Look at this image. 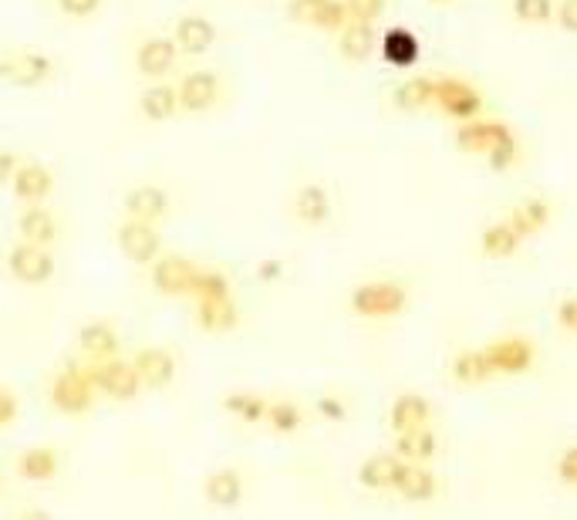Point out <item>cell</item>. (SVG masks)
Returning <instances> with one entry per match:
<instances>
[{"mask_svg":"<svg viewBox=\"0 0 577 520\" xmlns=\"http://www.w3.org/2000/svg\"><path fill=\"white\" fill-rule=\"evenodd\" d=\"M58 78V62L37 47H8L0 51V82L11 88H44Z\"/></svg>","mask_w":577,"mask_h":520,"instance_id":"1","label":"cell"},{"mask_svg":"<svg viewBox=\"0 0 577 520\" xmlns=\"http://www.w3.org/2000/svg\"><path fill=\"white\" fill-rule=\"evenodd\" d=\"M176 95H179L183 116H206L224 106L227 85H224V75L214 68H193L176 78Z\"/></svg>","mask_w":577,"mask_h":520,"instance_id":"2","label":"cell"},{"mask_svg":"<svg viewBox=\"0 0 577 520\" xmlns=\"http://www.w3.org/2000/svg\"><path fill=\"white\" fill-rule=\"evenodd\" d=\"M47 396H51V405H55L58 412H65V415H85L95 405V399H98V392L91 386L88 361H81V366H78V361L65 366L55 376V382H51Z\"/></svg>","mask_w":577,"mask_h":520,"instance_id":"3","label":"cell"},{"mask_svg":"<svg viewBox=\"0 0 577 520\" xmlns=\"http://www.w3.org/2000/svg\"><path fill=\"white\" fill-rule=\"evenodd\" d=\"M409 304V291L399 281H364L351 291V311L358 318H395Z\"/></svg>","mask_w":577,"mask_h":520,"instance_id":"4","label":"cell"},{"mask_svg":"<svg viewBox=\"0 0 577 520\" xmlns=\"http://www.w3.org/2000/svg\"><path fill=\"white\" fill-rule=\"evenodd\" d=\"M91 386L98 396L112 402H132L142 392V382L132 369V361L126 358H109V361H88Z\"/></svg>","mask_w":577,"mask_h":520,"instance_id":"5","label":"cell"},{"mask_svg":"<svg viewBox=\"0 0 577 520\" xmlns=\"http://www.w3.org/2000/svg\"><path fill=\"white\" fill-rule=\"evenodd\" d=\"M8 274H11L18 284H28V288L47 284L51 278H55V250L18 240V243L8 250Z\"/></svg>","mask_w":577,"mask_h":520,"instance_id":"6","label":"cell"},{"mask_svg":"<svg viewBox=\"0 0 577 520\" xmlns=\"http://www.w3.org/2000/svg\"><path fill=\"white\" fill-rule=\"evenodd\" d=\"M199 264L183 253H160L152 260V268H149V281L152 288L160 291L163 297H189L193 291V278H196Z\"/></svg>","mask_w":577,"mask_h":520,"instance_id":"7","label":"cell"},{"mask_svg":"<svg viewBox=\"0 0 577 520\" xmlns=\"http://www.w3.org/2000/svg\"><path fill=\"white\" fill-rule=\"evenodd\" d=\"M179 47L173 44L170 34H145L135 44V72L145 82H166L170 72H176L179 65Z\"/></svg>","mask_w":577,"mask_h":520,"instance_id":"8","label":"cell"},{"mask_svg":"<svg viewBox=\"0 0 577 520\" xmlns=\"http://www.w3.org/2000/svg\"><path fill=\"white\" fill-rule=\"evenodd\" d=\"M433 106L449 119H480L483 112V91L462 78H436V101Z\"/></svg>","mask_w":577,"mask_h":520,"instance_id":"9","label":"cell"},{"mask_svg":"<svg viewBox=\"0 0 577 520\" xmlns=\"http://www.w3.org/2000/svg\"><path fill=\"white\" fill-rule=\"evenodd\" d=\"M487 355V366L493 376H523L537 358V348L531 338L523 335H507V338H497L483 348Z\"/></svg>","mask_w":577,"mask_h":520,"instance_id":"10","label":"cell"},{"mask_svg":"<svg viewBox=\"0 0 577 520\" xmlns=\"http://www.w3.org/2000/svg\"><path fill=\"white\" fill-rule=\"evenodd\" d=\"M116 243H119L122 257L132 260V264H139V268H152V260L163 253L160 227L139 224V220H122L119 230H116Z\"/></svg>","mask_w":577,"mask_h":520,"instance_id":"11","label":"cell"},{"mask_svg":"<svg viewBox=\"0 0 577 520\" xmlns=\"http://www.w3.org/2000/svg\"><path fill=\"white\" fill-rule=\"evenodd\" d=\"M122 206H126V220L160 227L173 214V196L155 183H139L126 193Z\"/></svg>","mask_w":577,"mask_h":520,"instance_id":"12","label":"cell"},{"mask_svg":"<svg viewBox=\"0 0 577 520\" xmlns=\"http://www.w3.org/2000/svg\"><path fill=\"white\" fill-rule=\"evenodd\" d=\"M287 14H291L294 24L318 28V31H331V34H338V31L351 21L345 0H291Z\"/></svg>","mask_w":577,"mask_h":520,"instance_id":"13","label":"cell"},{"mask_svg":"<svg viewBox=\"0 0 577 520\" xmlns=\"http://www.w3.org/2000/svg\"><path fill=\"white\" fill-rule=\"evenodd\" d=\"M170 37L179 47L183 58H203L217 44V24L203 14H183V18H176Z\"/></svg>","mask_w":577,"mask_h":520,"instance_id":"14","label":"cell"},{"mask_svg":"<svg viewBox=\"0 0 577 520\" xmlns=\"http://www.w3.org/2000/svg\"><path fill=\"white\" fill-rule=\"evenodd\" d=\"M132 369H135L142 389H166V386H173V379H176V358H173L170 348L149 345V348H139V351H135Z\"/></svg>","mask_w":577,"mask_h":520,"instance_id":"15","label":"cell"},{"mask_svg":"<svg viewBox=\"0 0 577 520\" xmlns=\"http://www.w3.org/2000/svg\"><path fill=\"white\" fill-rule=\"evenodd\" d=\"M11 193L18 203L31 206V203H44L51 193H55V170L37 163V160H21L14 180H11Z\"/></svg>","mask_w":577,"mask_h":520,"instance_id":"16","label":"cell"},{"mask_svg":"<svg viewBox=\"0 0 577 520\" xmlns=\"http://www.w3.org/2000/svg\"><path fill=\"white\" fill-rule=\"evenodd\" d=\"M139 112L145 122L152 126H163V122H173L179 112V95H176V82H149L142 91H139Z\"/></svg>","mask_w":577,"mask_h":520,"instance_id":"17","label":"cell"},{"mask_svg":"<svg viewBox=\"0 0 577 520\" xmlns=\"http://www.w3.org/2000/svg\"><path fill=\"white\" fill-rule=\"evenodd\" d=\"M58 234H62V224H58V217L51 214L44 203H31V206H24V210L18 214V237L24 243L55 247Z\"/></svg>","mask_w":577,"mask_h":520,"instance_id":"18","label":"cell"},{"mask_svg":"<svg viewBox=\"0 0 577 520\" xmlns=\"http://www.w3.org/2000/svg\"><path fill=\"white\" fill-rule=\"evenodd\" d=\"M291 210H294V220L304 227H325L331 220V196L322 183H304L294 193Z\"/></svg>","mask_w":577,"mask_h":520,"instance_id":"19","label":"cell"},{"mask_svg":"<svg viewBox=\"0 0 577 520\" xmlns=\"http://www.w3.org/2000/svg\"><path fill=\"white\" fill-rule=\"evenodd\" d=\"M78 348H81L85 361H109V358H119V348H122L119 328H116L112 322H88V325L78 332Z\"/></svg>","mask_w":577,"mask_h":520,"instance_id":"20","label":"cell"},{"mask_svg":"<svg viewBox=\"0 0 577 520\" xmlns=\"http://www.w3.org/2000/svg\"><path fill=\"white\" fill-rule=\"evenodd\" d=\"M243 474L233 470V466H220V470H214L206 480H203V497L209 507L217 510H233L240 500H243Z\"/></svg>","mask_w":577,"mask_h":520,"instance_id":"21","label":"cell"},{"mask_svg":"<svg viewBox=\"0 0 577 520\" xmlns=\"http://www.w3.org/2000/svg\"><path fill=\"white\" fill-rule=\"evenodd\" d=\"M507 132H510L507 122H497V119H469L466 126L456 129V145H459V152H469V155H487Z\"/></svg>","mask_w":577,"mask_h":520,"instance_id":"22","label":"cell"},{"mask_svg":"<svg viewBox=\"0 0 577 520\" xmlns=\"http://www.w3.org/2000/svg\"><path fill=\"white\" fill-rule=\"evenodd\" d=\"M196 325L206 335H227L240 325V304L237 297H217V301H196Z\"/></svg>","mask_w":577,"mask_h":520,"instance_id":"23","label":"cell"},{"mask_svg":"<svg viewBox=\"0 0 577 520\" xmlns=\"http://www.w3.org/2000/svg\"><path fill=\"white\" fill-rule=\"evenodd\" d=\"M392 490H395L402 500H409V503H426V500L436 497L439 480H436V474L429 470L426 463H402L399 480H395Z\"/></svg>","mask_w":577,"mask_h":520,"instance_id":"24","label":"cell"},{"mask_svg":"<svg viewBox=\"0 0 577 520\" xmlns=\"http://www.w3.org/2000/svg\"><path fill=\"white\" fill-rule=\"evenodd\" d=\"M392 430H395V436L399 433H412V430H423V426H429V420H433V405H429V399L426 396H415V392H405V396H399L395 402H392Z\"/></svg>","mask_w":577,"mask_h":520,"instance_id":"25","label":"cell"},{"mask_svg":"<svg viewBox=\"0 0 577 520\" xmlns=\"http://www.w3.org/2000/svg\"><path fill=\"white\" fill-rule=\"evenodd\" d=\"M402 463L405 459H399L395 453H375V456H369V459L358 466V484L364 490H379V494L382 490H392L395 480H399Z\"/></svg>","mask_w":577,"mask_h":520,"instance_id":"26","label":"cell"},{"mask_svg":"<svg viewBox=\"0 0 577 520\" xmlns=\"http://www.w3.org/2000/svg\"><path fill=\"white\" fill-rule=\"evenodd\" d=\"M58 470H62V456L51 446H34V449L21 453V459H18V474L28 484H47V480L58 477Z\"/></svg>","mask_w":577,"mask_h":520,"instance_id":"27","label":"cell"},{"mask_svg":"<svg viewBox=\"0 0 577 520\" xmlns=\"http://www.w3.org/2000/svg\"><path fill=\"white\" fill-rule=\"evenodd\" d=\"M418 37L409 31V28H389L382 34V58L392 65V68H412L418 62Z\"/></svg>","mask_w":577,"mask_h":520,"instance_id":"28","label":"cell"},{"mask_svg":"<svg viewBox=\"0 0 577 520\" xmlns=\"http://www.w3.org/2000/svg\"><path fill=\"white\" fill-rule=\"evenodd\" d=\"M372 47H375V31L372 24H364V21H348L341 31H338V55L345 62H364L372 55Z\"/></svg>","mask_w":577,"mask_h":520,"instance_id":"29","label":"cell"},{"mask_svg":"<svg viewBox=\"0 0 577 520\" xmlns=\"http://www.w3.org/2000/svg\"><path fill=\"white\" fill-rule=\"evenodd\" d=\"M392 101H395V109H402V112H423V109H429L433 101H436V78H426V75L405 78L395 88Z\"/></svg>","mask_w":577,"mask_h":520,"instance_id":"30","label":"cell"},{"mask_svg":"<svg viewBox=\"0 0 577 520\" xmlns=\"http://www.w3.org/2000/svg\"><path fill=\"white\" fill-rule=\"evenodd\" d=\"M547 220H551V203L544 199V196H531V199H523L516 210L510 214V227L516 230V237L523 240V237H534V234H541L544 227H547Z\"/></svg>","mask_w":577,"mask_h":520,"instance_id":"31","label":"cell"},{"mask_svg":"<svg viewBox=\"0 0 577 520\" xmlns=\"http://www.w3.org/2000/svg\"><path fill=\"white\" fill-rule=\"evenodd\" d=\"M436 449H439L436 433L429 426H423V430H412V433H399L392 453L405 463H429L436 456Z\"/></svg>","mask_w":577,"mask_h":520,"instance_id":"32","label":"cell"},{"mask_svg":"<svg viewBox=\"0 0 577 520\" xmlns=\"http://www.w3.org/2000/svg\"><path fill=\"white\" fill-rule=\"evenodd\" d=\"M453 379H456L459 386H480V382L493 379L483 348H466V351H459V355L453 358Z\"/></svg>","mask_w":577,"mask_h":520,"instance_id":"33","label":"cell"},{"mask_svg":"<svg viewBox=\"0 0 577 520\" xmlns=\"http://www.w3.org/2000/svg\"><path fill=\"white\" fill-rule=\"evenodd\" d=\"M224 409L233 415V420H240V423H264L268 399L260 396V392H243V389H237V392H230V396L224 399Z\"/></svg>","mask_w":577,"mask_h":520,"instance_id":"34","label":"cell"},{"mask_svg":"<svg viewBox=\"0 0 577 520\" xmlns=\"http://www.w3.org/2000/svg\"><path fill=\"white\" fill-rule=\"evenodd\" d=\"M230 294H233V284L224 271H217V268H199L196 271L193 291H189L193 301H217V297H230Z\"/></svg>","mask_w":577,"mask_h":520,"instance_id":"35","label":"cell"},{"mask_svg":"<svg viewBox=\"0 0 577 520\" xmlns=\"http://www.w3.org/2000/svg\"><path fill=\"white\" fill-rule=\"evenodd\" d=\"M264 423H268L274 433L291 436V433H297V430L304 426V412H301V405L291 402V399H274V402H268Z\"/></svg>","mask_w":577,"mask_h":520,"instance_id":"36","label":"cell"},{"mask_svg":"<svg viewBox=\"0 0 577 520\" xmlns=\"http://www.w3.org/2000/svg\"><path fill=\"white\" fill-rule=\"evenodd\" d=\"M480 247H483L487 257L503 260V257H513V253H516L520 237H516V230L503 220V224H490V227L480 234Z\"/></svg>","mask_w":577,"mask_h":520,"instance_id":"37","label":"cell"},{"mask_svg":"<svg viewBox=\"0 0 577 520\" xmlns=\"http://www.w3.org/2000/svg\"><path fill=\"white\" fill-rule=\"evenodd\" d=\"M513 18L520 24H551L554 0H513Z\"/></svg>","mask_w":577,"mask_h":520,"instance_id":"38","label":"cell"},{"mask_svg":"<svg viewBox=\"0 0 577 520\" xmlns=\"http://www.w3.org/2000/svg\"><path fill=\"white\" fill-rule=\"evenodd\" d=\"M516 155H520V142H516V136H513V129L487 152V163H490V170H497V173H507L513 163H516Z\"/></svg>","mask_w":577,"mask_h":520,"instance_id":"39","label":"cell"},{"mask_svg":"<svg viewBox=\"0 0 577 520\" xmlns=\"http://www.w3.org/2000/svg\"><path fill=\"white\" fill-rule=\"evenodd\" d=\"M345 4H348V18L364 24H375V18L385 11V0H345Z\"/></svg>","mask_w":577,"mask_h":520,"instance_id":"40","label":"cell"},{"mask_svg":"<svg viewBox=\"0 0 577 520\" xmlns=\"http://www.w3.org/2000/svg\"><path fill=\"white\" fill-rule=\"evenodd\" d=\"M58 11L72 21H88L101 11V0H58Z\"/></svg>","mask_w":577,"mask_h":520,"instance_id":"41","label":"cell"},{"mask_svg":"<svg viewBox=\"0 0 577 520\" xmlns=\"http://www.w3.org/2000/svg\"><path fill=\"white\" fill-rule=\"evenodd\" d=\"M557 477L567 487H577V446H567L557 459Z\"/></svg>","mask_w":577,"mask_h":520,"instance_id":"42","label":"cell"},{"mask_svg":"<svg viewBox=\"0 0 577 520\" xmlns=\"http://www.w3.org/2000/svg\"><path fill=\"white\" fill-rule=\"evenodd\" d=\"M14 423H18V396L8 386H0V430H8Z\"/></svg>","mask_w":577,"mask_h":520,"instance_id":"43","label":"cell"},{"mask_svg":"<svg viewBox=\"0 0 577 520\" xmlns=\"http://www.w3.org/2000/svg\"><path fill=\"white\" fill-rule=\"evenodd\" d=\"M18 166H21V155L14 149H0V186H11Z\"/></svg>","mask_w":577,"mask_h":520,"instance_id":"44","label":"cell"},{"mask_svg":"<svg viewBox=\"0 0 577 520\" xmlns=\"http://www.w3.org/2000/svg\"><path fill=\"white\" fill-rule=\"evenodd\" d=\"M557 322H560L564 332H574V335H577V297L560 301V307H557Z\"/></svg>","mask_w":577,"mask_h":520,"instance_id":"45","label":"cell"},{"mask_svg":"<svg viewBox=\"0 0 577 520\" xmlns=\"http://www.w3.org/2000/svg\"><path fill=\"white\" fill-rule=\"evenodd\" d=\"M557 24H560L564 31H574V34H577V0H560Z\"/></svg>","mask_w":577,"mask_h":520,"instance_id":"46","label":"cell"},{"mask_svg":"<svg viewBox=\"0 0 577 520\" xmlns=\"http://www.w3.org/2000/svg\"><path fill=\"white\" fill-rule=\"evenodd\" d=\"M318 412L325 415V420L338 423V420H345V402H341V399H335V396H325V399L318 402Z\"/></svg>","mask_w":577,"mask_h":520,"instance_id":"47","label":"cell"},{"mask_svg":"<svg viewBox=\"0 0 577 520\" xmlns=\"http://www.w3.org/2000/svg\"><path fill=\"white\" fill-rule=\"evenodd\" d=\"M18 520H55V517H51L47 510H24Z\"/></svg>","mask_w":577,"mask_h":520,"instance_id":"48","label":"cell"},{"mask_svg":"<svg viewBox=\"0 0 577 520\" xmlns=\"http://www.w3.org/2000/svg\"><path fill=\"white\" fill-rule=\"evenodd\" d=\"M0 494H4V470H0Z\"/></svg>","mask_w":577,"mask_h":520,"instance_id":"49","label":"cell"},{"mask_svg":"<svg viewBox=\"0 0 577 520\" xmlns=\"http://www.w3.org/2000/svg\"><path fill=\"white\" fill-rule=\"evenodd\" d=\"M433 4H453V0H433Z\"/></svg>","mask_w":577,"mask_h":520,"instance_id":"50","label":"cell"}]
</instances>
